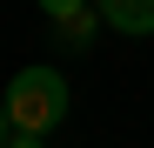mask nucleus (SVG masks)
Returning a JSON list of instances; mask_svg holds the SVG:
<instances>
[{"label":"nucleus","instance_id":"f257e3e1","mask_svg":"<svg viewBox=\"0 0 154 148\" xmlns=\"http://www.w3.org/2000/svg\"><path fill=\"white\" fill-rule=\"evenodd\" d=\"M0 101H7L14 135H47L67 121V81H60V67H20Z\"/></svg>","mask_w":154,"mask_h":148},{"label":"nucleus","instance_id":"f03ea898","mask_svg":"<svg viewBox=\"0 0 154 148\" xmlns=\"http://www.w3.org/2000/svg\"><path fill=\"white\" fill-rule=\"evenodd\" d=\"M114 34H154V0H94Z\"/></svg>","mask_w":154,"mask_h":148},{"label":"nucleus","instance_id":"7ed1b4c3","mask_svg":"<svg viewBox=\"0 0 154 148\" xmlns=\"http://www.w3.org/2000/svg\"><path fill=\"white\" fill-rule=\"evenodd\" d=\"M94 27H100V7H81V14H67V20H54V34H60V47H87V40H94Z\"/></svg>","mask_w":154,"mask_h":148},{"label":"nucleus","instance_id":"20e7f679","mask_svg":"<svg viewBox=\"0 0 154 148\" xmlns=\"http://www.w3.org/2000/svg\"><path fill=\"white\" fill-rule=\"evenodd\" d=\"M47 7V20H67V14H81V7H94V0H40Z\"/></svg>","mask_w":154,"mask_h":148},{"label":"nucleus","instance_id":"39448f33","mask_svg":"<svg viewBox=\"0 0 154 148\" xmlns=\"http://www.w3.org/2000/svg\"><path fill=\"white\" fill-rule=\"evenodd\" d=\"M14 141V121H7V101H0V148Z\"/></svg>","mask_w":154,"mask_h":148},{"label":"nucleus","instance_id":"423d86ee","mask_svg":"<svg viewBox=\"0 0 154 148\" xmlns=\"http://www.w3.org/2000/svg\"><path fill=\"white\" fill-rule=\"evenodd\" d=\"M7 148H40V135H14V141H7Z\"/></svg>","mask_w":154,"mask_h":148}]
</instances>
